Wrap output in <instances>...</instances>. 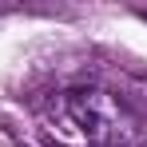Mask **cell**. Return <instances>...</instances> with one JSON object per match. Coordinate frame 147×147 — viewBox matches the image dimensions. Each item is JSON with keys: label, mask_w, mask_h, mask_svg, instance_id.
<instances>
[{"label": "cell", "mask_w": 147, "mask_h": 147, "mask_svg": "<svg viewBox=\"0 0 147 147\" xmlns=\"http://www.w3.org/2000/svg\"><path fill=\"white\" fill-rule=\"evenodd\" d=\"M52 139L60 147H135L139 123L115 96L99 88H76L56 103Z\"/></svg>", "instance_id": "cell-1"}]
</instances>
